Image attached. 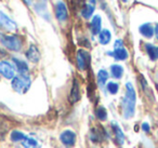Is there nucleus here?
<instances>
[{
  "label": "nucleus",
  "mask_w": 158,
  "mask_h": 148,
  "mask_svg": "<svg viewBox=\"0 0 158 148\" xmlns=\"http://www.w3.org/2000/svg\"><path fill=\"white\" fill-rule=\"evenodd\" d=\"M135 102H136V94L135 90H134L133 85L130 82L126 84V95L121 103V107H123V116L126 119L133 117L134 111H135Z\"/></svg>",
  "instance_id": "1"
},
{
  "label": "nucleus",
  "mask_w": 158,
  "mask_h": 148,
  "mask_svg": "<svg viewBox=\"0 0 158 148\" xmlns=\"http://www.w3.org/2000/svg\"><path fill=\"white\" fill-rule=\"evenodd\" d=\"M0 42L5 48L10 51L19 52L23 47V41L19 36L16 35H9V34L0 33Z\"/></svg>",
  "instance_id": "2"
},
{
  "label": "nucleus",
  "mask_w": 158,
  "mask_h": 148,
  "mask_svg": "<svg viewBox=\"0 0 158 148\" xmlns=\"http://www.w3.org/2000/svg\"><path fill=\"white\" fill-rule=\"evenodd\" d=\"M31 83V78L28 76H24V75H19L12 79V88L14 89V91L19 92V93H25L28 91Z\"/></svg>",
  "instance_id": "3"
},
{
  "label": "nucleus",
  "mask_w": 158,
  "mask_h": 148,
  "mask_svg": "<svg viewBox=\"0 0 158 148\" xmlns=\"http://www.w3.org/2000/svg\"><path fill=\"white\" fill-rule=\"evenodd\" d=\"M76 62L79 70H86L90 62V54L85 50H78L76 55Z\"/></svg>",
  "instance_id": "4"
},
{
  "label": "nucleus",
  "mask_w": 158,
  "mask_h": 148,
  "mask_svg": "<svg viewBox=\"0 0 158 148\" xmlns=\"http://www.w3.org/2000/svg\"><path fill=\"white\" fill-rule=\"evenodd\" d=\"M0 74L7 79H13L15 77V68L10 62H0Z\"/></svg>",
  "instance_id": "5"
},
{
  "label": "nucleus",
  "mask_w": 158,
  "mask_h": 148,
  "mask_svg": "<svg viewBox=\"0 0 158 148\" xmlns=\"http://www.w3.org/2000/svg\"><path fill=\"white\" fill-rule=\"evenodd\" d=\"M16 24L14 21H12L9 16L6 15L3 12L0 11V29L7 31H13L16 29Z\"/></svg>",
  "instance_id": "6"
},
{
  "label": "nucleus",
  "mask_w": 158,
  "mask_h": 148,
  "mask_svg": "<svg viewBox=\"0 0 158 148\" xmlns=\"http://www.w3.org/2000/svg\"><path fill=\"white\" fill-rule=\"evenodd\" d=\"M60 141L67 147H72L76 143V133L72 130H65L60 134Z\"/></svg>",
  "instance_id": "7"
},
{
  "label": "nucleus",
  "mask_w": 158,
  "mask_h": 148,
  "mask_svg": "<svg viewBox=\"0 0 158 148\" xmlns=\"http://www.w3.org/2000/svg\"><path fill=\"white\" fill-rule=\"evenodd\" d=\"M55 16L60 22H64V21L67 20L68 18V12L67 8H66L65 3L60 1L56 3V7H55Z\"/></svg>",
  "instance_id": "8"
},
{
  "label": "nucleus",
  "mask_w": 158,
  "mask_h": 148,
  "mask_svg": "<svg viewBox=\"0 0 158 148\" xmlns=\"http://www.w3.org/2000/svg\"><path fill=\"white\" fill-rule=\"evenodd\" d=\"M26 57L31 63H38L40 60V52L38 48L34 44H31L28 50L26 51Z\"/></svg>",
  "instance_id": "9"
},
{
  "label": "nucleus",
  "mask_w": 158,
  "mask_h": 148,
  "mask_svg": "<svg viewBox=\"0 0 158 148\" xmlns=\"http://www.w3.org/2000/svg\"><path fill=\"white\" fill-rule=\"evenodd\" d=\"M80 98V88H79V83L76 79H74L73 81V87L70 90V94H69V102L72 104L77 103Z\"/></svg>",
  "instance_id": "10"
},
{
  "label": "nucleus",
  "mask_w": 158,
  "mask_h": 148,
  "mask_svg": "<svg viewBox=\"0 0 158 148\" xmlns=\"http://www.w3.org/2000/svg\"><path fill=\"white\" fill-rule=\"evenodd\" d=\"M112 56H114L116 60L118 61H126L129 56L128 54V51L126 50L123 47H120V48H115V50L113 51L112 53H110Z\"/></svg>",
  "instance_id": "11"
},
{
  "label": "nucleus",
  "mask_w": 158,
  "mask_h": 148,
  "mask_svg": "<svg viewBox=\"0 0 158 148\" xmlns=\"http://www.w3.org/2000/svg\"><path fill=\"white\" fill-rule=\"evenodd\" d=\"M91 31H92L93 35H98V34L101 33V27H102V20L100 15L93 16L92 21H91Z\"/></svg>",
  "instance_id": "12"
},
{
  "label": "nucleus",
  "mask_w": 158,
  "mask_h": 148,
  "mask_svg": "<svg viewBox=\"0 0 158 148\" xmlns=\"http://www.w3.org/2000/svg\"><path fill=\"white\" fill-rule=\"evenodd\" d=\"M139 31H140L141 35L144 36L145 38H152L155 34V29L153 28V26L149 23H145V24L141 25Z\"/></svg>",
  "instance_id": "13"
},
{
  "label": "nucleus",
  "mask_w": 158,
  "mask_h": 148,
  "mask_svg": "<svg viewBox=\"0 0 158 148\" xmlns=\"http://www.w3.org/2000/svg\"><path fill=\"white\" fill-rule=\"evenodd\" d=\"M13 62H14V64H15L19 74L24 75V76H28V65H27L26 62L22 61V60H19V59H13Z\"/></svg>",
  "instance_id": "14"
},
{
  "label": "nucleus",
  "mask_w": 158,
  "mask_h": 148,
  "mask_svg": "<svg viewBox=\"0 0 158 148\" xmlns=\"http://www.w3.org/2000/svg\"><path fill=\"white\" fill-rule=\"evenodd\" d=\"M145 50H146L147 55H148L152 61L158 60V47L153 46L151 43H146L145 44Z\"/></svg>",
  "instance_id": "15"
},
{
  "label": "nucleus",
  "mask_w": 158,
  "mask_h": 148,
  "mask_svg": "<svg viewBox=\"0 0 158 148\" xmlns=\"http://www.w3.org/2000/svg\"><path fill=\"white\" fill-rule=\"evenodd\" d=\"M112 39V34L108 29H103L101 31V33L99 34V41L101 44H108Z\"/></svg>",
  "instance_id": "16"
},
{
  "label": "nucleus",
  "mask_w": 158,
  "mask_h": 148,
  "mask_svg": "<svg viewBox=\"0 0 158 148\" xmlns=\"http://www.w3.org/2000/svg\"><path fill=\"white\" fill-rule=\"evenodd\" d=\"M94 3H88V5H85V7L81 9V15L84 16L85 18H90L92 16L93 12H94Z\"/></svg>",
  "instance_id": "17"
},
{
  "label": "nucleus",
  "mask_w": 158,
  "mask_h": 148,
  "mask_svg": "<svg viewBox=\"0 0 158 148\" xmlns=\"http://www.w3.org/2000/svg\"><path fill=\"white\" fill-rule=\"evenodd\" d=\"M110 74L115 79H120L123 75V68L118 64H114L110 66Z\"/></svg>",
  "instance_id": "18"
},
{
  "label": "nucleus",
  "mask_w": 158,
  "mask_h": 148,
  "mask_svg": "<svg viewBox=\"0 0 158 148\" xmlns=\"http://www.w3.org/2000/svg\"><path fill=\"white\" fill-rule=\"evenodd\" d=\"M112 128H113V131H114V133H115V136H116L117 141H118L120 144H123V141H125V136H123V130L120 129V126H119L118 124L116 123V122H113Z\"/></svg>",
  "instance_id": "19"
},
{
  "label": "nucleus",
  "mask_w": 158,
  "mask_h": 148,
  "mask_svg": "<svg viewBox=\"0 0 158 148\" xmlns=\"http://www.w3.org/2000/svg\"><path fill=\"white\" fill-rule=\"evenodd\" d=\"M26 137V135L24 134L23 132H21V131H18V130H14L11 132V134H10V138H11V141L13 142V143H18V142H22L23 139Z\"/></svg>",
  "instance_id": "20"
},
{
  "label": "nucleus",
  "mask_w": 158,
  "mask_h": 148,
  "mask_svg": "<svg viewBox=\"0 0 158 148\" xmlns=\"http://www.w3.org/2000/svg\"><path fill=\"white\" fill-rule=\"evenodd\" d=\"M107 79H108L107 72L104 69L99 70V72H98V83H99L101 87L105 85V83L107 82Z\"/></svg>",
  "instance_id": "21"
},
{
  "label": "nucleus",
  "mask_w": 158,
  "mask_h": 148,
  "mask_svg": "<svg viewBox=\"0 0 158 148\" xmlns=\"http://www.w3.org/2000/svg\"><path fill=\"white\" fill-rule=\"evenodd\" d=\"M95 116L99 120L101 121H105L107 119V110L105 109V107L103 106H100L95 109Z\"/></svg>",
  "instance_id": "22"
},
{
  "label": "nucleus",
  "mask_w": 158,
  "mask_h": 148,
  "mask_svg": "<svg viewBox=\"0 0 158 148\" xmlns=\"http://www.w3.org/2000/svg\"><path fill=\"white\" fill-rule=\"evenodd\" d=\"M22 145L24 148H37L38 143L36 139L31 138V137H25L22 141Z\"/></svg>",
  "instance_id": "23"
},
{
  "label": "nucleus",
  "mask_w": 158,
  "mask_h": 148,
  "mask_svg": "<svg viewBox=\"0 0 158 148\" xmlns=\"http://www.w3.org/2000/svg\"><path fill=\"white\" fill-rule=\"evenodd\" d=\"M106 89H107V91L110 92V94H117L118 93V90H119V84L117 82H114V81H112V82H108L107 85H106Z\"/></svg>",
  "instance_id": "24"
},
{
  "label": "nucleus",
  "mask_w": 158,
  "mask_h": 148,
  "mask_svg": "<svg viewBox=\"0 0 158 148\" xmlns=\"http://www.w3.org/2000/svg\"><path fill=\"white\" fill-rule=\"evenodd\" d=\"M142 130L144 131L145 133H148L149 130H151V128H149V124L146 123V122H144V123L142 124Z\"/></svg>",
  "instance_id": "25"
},
{
  "label": "nucleus",
  "mask_w": 158,
  "mask_h": 148,
  "mask_svg": "<svg viewBox=\"0 0 158 148\" xmlns=\"http://www.w3.org/2000/svg\"><path fill=\"white\" fill-rule=\"evenodd\" d=\"M84 1L85 0H73V3H74V5H81Z\"/></svg>",
  "instance_id": "26"
},
{
  "label": "nucleus",
  "mask_w": 158,
  "mask_h": 148,
  "mask_svg": "<svg viewBox=\"0 0 158 148\" xmlns=\"http://www.w3.org/2000/svg\"><path fill=\"white\" fill-rule=\"evenodd\" d=\"M155 35H156V38H157V40H158V24L156 25V27H155Z\"/></svg>",
  "instance_id": "27"
},
{
  "label": "nucleus",
  "mask_w": 158,
  "mask_h": 148,
  "mask_svg": "<svg viewBox=\"0 0 158 148\" xmlns=\"http://www.w3.org/2000/svg\"><path fill=\"white\" fill-rule=\"evenodd\" d=\"M23 1H24V2L26 3L27 6H29L31 3V0H23Z\"/></svg>",
  "instance_id": "28"
},
{
  "label": "nucleus",
  "mask_w": 158,
  "mask_h": 148,
  "mask_svg": "<svg viewBox=\"0 0 158 148\" xmlns=\"http://www.w3.org/2000/svg\"><path fill=\"white\" fill-rule=\"evenodd\" d=\"M123 2H127V1H128V0H123Z\"/></svg>",
  "instance_id": "29"
},
{
  "label": "nucleus",
  "mask_w": 158,
  "mask_h": 148,
  "mask_svg": "<svg viewBox=\"0 0 158 148\" xmlns=\"http://www.w3.org/2000/svg\"><path fill=\"white\" fill-rule=\"evenodd\" d=\"M44 1H47V0H44Z\"/></svg>",
  "instance_id": "30"
}]
</instances>
